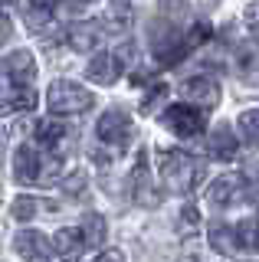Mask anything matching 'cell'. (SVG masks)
Returning a JSON list of instances; mask_svg holds the SVG:
<instances>
[{
    "mask_svg": "<svg viewBox=\"0 0 259 262\" xmlns=\"http://www.w3.org/2000/svg\"><path fill=\"white\" fill-rule=\"evenodd\" d=\"M62 190L66 193H82L85 190V174L82 170H72L69 177H62Z\"/></svg>",
    "mask_w": 259,
    "mask_h": 262,
    "instance_id": "cell-26",
    "label": "cell"
},
{
    "mask_svg": "<svg viewBox=\"0 0 259 262\" xmlns=\"http://www.w3.org/2000/svg\"><path fill=\"white\" fill-rule=\"evenodd\" d=\"M102 43V27L99 23H72L66 30V46L76 53H95Z\"/></svg>",
    "mask_w": 259,
    "mask_h": 262,
    "instance_id": "cell-11",
    "label": "cell"
},
{
    "mask_svg": "<svg viewBox=\"0 0 259 262\" xmlns=\"http://www.w3.org/2000/svg\"><path fill=\"white\" fill-rule=\"evenodd\" d=\"M236 59H240V69L246 72H259V46H249V43H243L236 46Z\"/></svg>",
    "mask_w": 259,
    "mask_h": 262,
    "instance_id": "cell-23",
    "label": "cell"
},
{
    "mask_svg": "<svg viewBox=\"0 0 259 262\" xmlns=\"http://www.w3.org/2000/svg\"><path fill=\"white\" fill-rule=\"evenodd\" d=\"M36 207H39V203L33 200V196H17L13 207H10V213H13V220H33L36 216Z\"/></svg>",
    "mask_w": 259,
    "mask_h": 262,
    "instance_id": "cell-25",
    "label": "cell"
},
{
    "mask_svg": "<svg viewBox=\"0 0 259 262\" xmlns=\"http://www.w3.org/2000/svg\"><path fill=\"white\" fill-rule=\"evenodd\" d=\"M109 27L112 30H128L132 27V7L128 4H109Z\"/></svg>",
    "mask_w": 259,
    "mask_h": 262,
    "instance_id": "cell-24",
    "label": "cell"
},
{
    "mask_svg": "<svg viewBox=\"0 0 259 262\" xmlns=\"http://www.w3.org/2000/svg\"><path fill=\"white\" fill-rule=\"evenodd\" d=\"M121 76V62L115 59V53H95V59L89 62V79L99 85H115V79Z\"/></svg>",
    "mask_w": 259,
    "mask_h": 262,
    "instance_id": "cell-15",
    "label": "cell"
},
{
    "mask_svg": "<svg viewBox=\"0 0 259 262\" xmlns=\"http://www.w3.org/2000/svg\"><path fill=\"white\" fill-rule=\"evenodd\" d=\"M207 154L217 161H233L240 154V138L230 125H217L207 131Z\"/></svg>",
    "mask_w": 259,
    "mask_h": 262,
    "instance_id": "cell-8",
    "label": "cell"
},
{
    "mask_svg": "<svg viewBox=\"0 0 259 262\" xmlns=\"http://www.w3.org/2000/svg\"><path fill=\"white\" fill-rule=\"evenodd\" d=\"M181 262H197V259H193V256H184V259H181Z\"/></svg>",
    "mask_w": 259,
    "mask_h": 262,
    "instance_id": "cell-31",
    "label": "cell"
},
{
    "mask_svg": "<svg viewBox=\"0 0 259 262\" xmlns=\"http://www.w3.org/2000/svg\"><path fill=\"white\" fill-rule=\"evenodd\" d=\"M53 252L59 256L62 262H82V252H85V239H82V229H56L53 236Z\"/></svg>",
    "mask_w": 259,
    "mask_h": 262,
    "instance_id": "cell-10",
    "label": "cell"
},
{
    "mask_svg": "<svg viewBox=\"0 0 259 262\" xmlns=\"http://www.w3.org/2000/svg\"><path fill=\"white\" fill-rule=\"evenodd\" d=\"M240 262H256V259H240Z\"/></svg>",
    "mask_w": 259,
    "mask_h": 262,
    "instance_id": "cell-33",
    "label": "cell"
},
{
    "mask_svg": "<svg viewBox=\"0 0 259 262\" xmlns=\"http://www.w3.org/2000/svg\"><path fill=\"white\" fill-rule=\"evenodd\" d=\"M105 236H109L105 216H99V213H85V220H82V239H85V246H102Z\"/></svg>",
    "mask_w": 259,
    "mask_h": 262,
    "instance_id": "cell-19",
    "label": "cell"
},
{
    "mask_svg": "<svg viewBox=\"0 0 259 262\" xmlns=\"http://www.w3.org/2000/svg\"><path fill=\"white\" fill-rule=\"evenodd\" d=\"M95 262H125V256H121L118 249H105V252L95 256Z\"/></svg>",
    "mask_w": 259,
    "mask_h": 262,
    "instance_id": "cell-28",
    "label": "cell"
},
{
    "mask_svg": "<svg viewBox=\"0 0 259 262\" xmlns=\"http://www.w3.org/2000/svg\"><path fill=\"white\" fill-rule=\"evenodd\" d=\"M161 125H164L171 135L177 138H193V135H200L204 131V112L200 108H190V105H184V102H174V105H167L164 112H161Z\"/></svg>",
    "mask_w": 259,
    "mask_h": 262,
    "instance_id": "cell-3",
    "label": "cell"
},
{
    "mask_svg": "<svg viewBox=\"0 0 259 262\" xmlns=\"http://www.w3.org/2000/svg\"><path fill=\"white\" fill-rule=\"evenodd\" d=\"M240 131H243V138H246L253 147H259V108L240 115Z\"/></svg>",
    "mask_w": 259,
    "mask_h": 262,
    "instance_id": "cell-22",
    "label": "cell"
},
{
    "mask_svg": "<svg viewBox=\"0 0 259 262\" xmlns=\"http://www.w3.org/2000/svg\"><path fill=\"white\" fill-rule=\"evenodd\" d=\"M164 95H167V85H164V82H158V85L151 89L148 95H144V102H141V112H151V108H155V102H158V98H164Z\"/></svg>",
    "mask_w": 259,
    "mask_h": 262,
    "instance_id": "cell-27",
    "label": "cell"
},
{
    "mask_svg": "<svg viewBox=\"0 0 259 262\" xmlns=\"http://www.w3.org/2000/svg\"><path fill=\"white\" fill-rule=\"evenodd\" d=\"M95 95L89 92L85 85L79 82H69V79H56L46 92V105H50L53 115H82L92 108Z\"/></svg>",
    "mask_w": 259,
    "mask_h": 262,
    "instance_id": "cell-2",
    "label": "cell"
},
{
    "mask_svg": "<svg viewBox=\"0 0 259 262\" xmlns=\"http://www.w3.org/2000/svg\"><path fill=\"white\" fill-rule=\"evenodd\" d=\"M13 249H17V256L23 262H50L53 259V243L46 239L43 233H36V229H23V233H17Z\"/></svg>",
    "mask_w": 259,
    "mask_h": 262,
    "instance_id": "cell-6",
    "label": "cell"
},
{
    "mask_svg": "<svg viewBox=\"0 0 259 262\" xmlns=\"http://www.w3.org/2000/svg\"><path fill=\"white\" fill-rule=\"evenodd\" d=\"M236 243L240 249H249V252H259V220H240L236 226Z\"/></svg>",
    "mask_w": 259,
    "mask_h": 262,
    "instance_id": "cell-20",
    "label": "cell"
},
{
    "mask_svg": "<svg viewBox=\"0 0 259 262\" xmlns=\"http://www.w3.org/2000/svg\"><path fill=\"white\" fill-rule=\"evenodd\" d=\"M207 236H210V246H213V252H220V256H233V252L240 249V243H236V229L226 226V223H213Z\"/></svg>",
    "mask_w": 259,
    "mask_h": 262,
    "instance_id": "cell-17",
    "label": "cell"
},
{
    "mask_svg": "<svg viewBox=\"0 0 259 262\" xmlns=\"http://www.w3.org/2000/svg\"><path fill=\"white\" fill-rule=\"evenodd\" d=\"M13 177H17V184H39L43 161H39L36 147H30V144L17 147V154H13Z\"/></svg>",
    "mask_w": 259,
    "mask_h": 262,
    "instance_id": "cell-9",
    "label": "cell"
},
{
    "mask_svg": "<svg viewBox=\"0 0 259 262\" xmlns=\"http://www.w3.org/2000/svg\"><path fill=\"white\" fill-rule=\"evenodd\" d=\"M0 151H4V135H0Z\"/></svg>",
    "mask_w": 259,
    "mask_h": 262,
    "instance_id": "cell-32",
    "label": "cell"
},
{
    "mask_svg": "<svg viewBox=\"0 0 259 262\" xmlns=\"http://www.w3.org/2000/svg\"><path fill=\"white\" fill-rule=\"evenodd\" d=\"M161 177L174 193H190L204 177V161L187 151H161Z\"/></svg>",
    "mask_w": 259,
    "mask_h": 262,
    "instance_id": "cell-1",
    "label": "cell"
},
{
    "mask_svg": "<svg viewBox=\"0 0 259 262\" xmlns=\"http://www.w3.org/2000/svg\"><path fill=\"white\" fill-rule=\"evenodd\" d=\"M33 138H36L39 147H46V151L59 154L62 144H66V138H69V128L59 125V121H39V125L33 128Z\"/></svg>",
    "mask_w": 259,
    "mask_h": 262,
    "instance_id": "cell-16",
    "label": "cell"
},
{
    "mask_svg": "<svg viewBox=\"0 0 259 262\" xmlns=\"http://www.w3.org/2000/svg\"><path fill=\"white\" fill-rule=\"evenodd\" d=\"M246 16H249V20H253V23H249V27H253V33H256V36H259V4H253V7H246Z\"/></svg>",
    "mask_w": 259,
    "mask_h": 262,
    "instance_id": "cell-29",
    "label": "cell"
},
{
    "mask_svg": "<svg viewBox=\"0 0 259 262\" xmlns=\"http://www.w3.org/2000/svg\"><path fill=\"white\" fill-rule=\"evenodd\" d=\"M20 13L27 16V27L33 30V33H43V30L53 23L56 7H53V4H23V7H20Z\"/></svg>",
    "mask_w": 259,
    "mask_h": 262,
    "instance_id": "cell-18",
    "label": "cell"
},
{
    "mask_svg": "<svg viewBox=\"0 0 259 262\" xmlns=\"http://www.w3.org/2000/svg\"><path fill=\"white\" fill-rule=\"evenodd\" d=\"M36 105V89L33 85H10L0 92V115H17L30 112Z\"/></svg>",
    "mask_w": 259,
    "mask_h": 262,
    "instance_id": "cell-13",
    "label": "cell"
},
{
    "mask_svg": "<svg viewBox=\"0 0 259 262\" xmlns=\"http://www.w3.org/2000/svg\"><path fill=\"white\" fill-rule=\"evenodd\" d=\"M132 200L138 207H158L161 203V190H158L155 180H151V170H148V161L144 158H138V164L132 170Z\"/></svg>",
    "mask_w": 259,
    "mask_h": 262,
    "instance_id": "cell-7",
    "label": "cell"
},
{
    "mask_svg": "<svg viewBox=\"0 0 259 262\" xmlns=\"http://www.w3.org/2000/svg\"><path fill=\"white\" fill-rule=\"evenodd\" d=\"M95 135H99V141L109 144V147H125L132 141L135 128H132V118H128L121 108H109L99 118V125H95Z\"/></svg>",
    "mask_w": 259,
    "mask_h": 262,
    "instance_id": "cell-4",
    "label": "cell"
},
{
    "mask_svg": "<svg viewBox=\"0 0 259 262\" xmlns=\"http://www.w3.org/2000/svg\"><path fill=\"white\" fill-rule=\"evenodd\" d=\"M7 36H10V20H7V13L0 10V43H7Z\"/></svg>",
    "mask_w": 259,
    "mask_h": 262,
    "instance_id": "cell-30",
    "label": "cell"
},
{
    "mask_svg": "<svg viewBox=\"0 0 259 262\" xmlns=\"http://www.w3.org/2000/svg\"><path fill=\"white\" fill-rule=\"evenodd\" d=\"M246 193L243 190V180L240 177H217L213 184H210V190H207V200L210 203H217V207H230V203H236L240 196Z\"/></svg>",
    "mask_w": 259,
    "mask_h": 262,
    "instance_id": "cell-14",
    "label": "cell"
},
{
    "mask_svg": "<svg viewBox=\"0 0 259 262\" xmlns=\"http://www.w3.org/2000/svg\"><path fill=\"white\" fill-rule=\"evenodd\" d=\"M181 95H184V105H190V108H200V112L217 108L220 105V82L210 76H190L181 85Z\"/></svg>",
    "mask_w": 259,
    "mask_h": 262,
    "instance_id": "cell-5",
    "label": "cell"
},
{
    "mask_svg": "<svg viewBox=\"0 0 259 262\" xmlns=\"http://www.w3.org/2000/svg\"><path fill=\"white\" fill-rule=\"evenodd\" d=\"M177 233L184 236V239H190V236L200 233V210L197 207H181V213H177Z\"/></svg>",
    "mask_w": 259,
    "mask_h": 262,
    "instance_id": "cell-21",
    "label": "cell"
},
{
    "mask_svg": "<svg viewBox=\"0 0 259 262\" xmlns=\"http://www.w3.org/2000/svg\"><path fill=\"white\" fill-rule=\"evenodd\" d=\"M4 69H7V76L13 79V85H30L33 76H36V59H33L30 49H17V53H10L4 59Z\"/></svg>",
    "mask_w": 259,
    "mask_h": 262,
    "instance_id": "cell-12",
    "label": "cell"
}]
</instances>
